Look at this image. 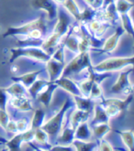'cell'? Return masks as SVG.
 I'll list each match as a JSON object with an SVG mask.
<instances>
[{"label":"cell","instance_id":"1","mask_svg":"<svg viewBox=\"0 0 134 151\" xmlns=\"http://www.w3.org/2000/svg\"><path fill=\"white\" fill-rule=\"evenodd\" d=\"M48 30L46 21L42 17L31 22H28L19 27H9L2 35L3 38L12 36H27L30 39H41Z\"/></svg>","mask_w":134,"mask_h":151},{"label":"cell","instance_id":"2","mask_svg":"<svg viewBox=\"0 0 134 151\" xmlns=\"http://www.w3.org/2000/svg\"><path fill=\"white\" fill-rule=\"evenodd\" d=\"M73 104H75L73 98L68 97L64 101V104L62 105L61 109L51 119L44 122L41 128L47 133L49 135V137H57V136L60 134L61 130L62 129V126H64L65 114L69 111V109L73 106Z\"/></svg>","mask_w":134,"mask_h":151},{"label":"cell","instance_id":"3","mask_svg":"<svg viewBox=\"0 0 134 151\" xmlns=\"http://www.w3.org/2000/svg\"><path fill=\"white\" fill-rule=\"evenodd\" d=\"M132 67V72H134V56L132 57H112L108 58L105 60L101 61L95 66L93 70L96 73H113L120 70L128 66Z\"/></svg>","mask_w":134,"mask_h":151},{"label":"cell","instance_id":"4","mask_svg":"<svg viewBox=\"0 0 134 151\" xmlns=\"http://www.w3.org/2000/svg\"><path fill=\"white\" fill-rule=\"evenodd\" d=\"M11 57L9 59V63H13L16 60L21 57H26L33 59L41 63H46L51 59V54L44 50L42 48H38L37 46L30 47H17L10 50Z\"/></svg>","mask_w":134,"mask_h":151},{"label":"cell","instance_id":"5","mask_svg":"<svg viewBox=\"0 0 134 151\" xmlns=\"http://www.w3.org/2000/svg\"><path fill=\"white\" fill-rule=\"evenodd\" d=\"M91 67H93V64L89 52H79L70 63L65 64L62 76L70 77L74 74L80 73L85 69L88 70Z\"/></svg>","mask_w":134,"mask_h":151},{"label":"cell","instance_id":"6","mask_svg":"<svg viewBox=\"0 0 134 151\" xmlns=\"http://www.w3.org/2000/svg\"><path fill=\"white\" fill-rule=\"evenodd\" d=\"M131 72L132 69H128L123 70V72H121L119 74L117 81L111 86L110 91L112 93H116V94L124 93L127 95L131 93L132 85L130 84V82L129 80V75Z\"/></svg>","mask_w":134,"mask_h":151},{"label":"cell","instance_id":"7","mask_svg":"<svg viewBox=\"0 0 134 151\" xmlns=\"http://www.w3.org/2000/svg\"><path fill=\"white\" fill-rule=\"evenodd\" d=\"M30 4L34 9L45 11L48 19L53 20L57 19L59 7L54 0H30Z\"/></svg>","mask_w":134,"mask_h":151},{"label":"cell","instance_id":"8","mask_svg":"<svg viewBox=\"0 0 134 151\" xmlns=\"http://www.w3.org/2000/svg\"><path fill=\"white\" fill-rule=\"evenodd\" d=\"M71 16L66 10L64 9H59L58 16H57V22L53 28L52 33H54L60 38H64L65 35L68 33L71 25H72V19Z\"/></svg>","mask_w":134,"mask_h":151},{"label":"cell","instance_id":"9","mask_svg":"<svg viewBox=\"0 0 134 151\" xmlns=\"http://www.w3.org/2000/svg\"><path fill=\"white\" fill-rule=\"evenodd\" d=\"M124 33H125V31L121 27V25H119L117 28H116L115 32L112 35H110V36L103 42V45L101 47L102 49L99 50V52H101V53L113 52L116 49H117L119 43H120V40L124 35Z\"/></svg>","mask_w":134,"mask_h":151},{"label":"cell","instance_id":"10","mask_svg":"<svg viewBox=\"0 0 134 151\" xmlns=\"http://www.w3.org/2000/svg\"><path fill=\"white\" fill-rule=\"evenodd\" d=\"M45 63H46V70L50 82H55L57 79L62 77L66 63H60V61L53 60L52 58H51Z\"/></svg>","mask_w":134,"mask_h":151},{"label":"cell","instance_id":"11","mask_svg":"<svg viewBox=\"0 0 134 151\" xmlns=\"http://www.w3.org/2000/svg\"><path fill=\"white\" fill-rule=\"evenodd\" d=\"M54 83L58 85V87L64 89V90L68 92L73 96H82L81 91H80L77 83L73 81V80L69 77L62 76L59 79H57Z\"/></svg>","mask_w":134,"mask_h":151},{"label":"cell","instance_id":"12","mask_svg":"<svg viewBox=\"0 0 134 151\" xmlns=\"http://www.w3.org/2000/svg\"><path fill=\"white\" fill-rule=\"evenodd\" d=\"M12 107L24 112H29L33 110V106L30 101V97L28 95H23V96H15L10 97L9 102Z\"/></svg>","mask_w":134,"mask_h":151},{"label":"cell","instance_id":"13","mask_svg":"<svg viewBox=\"0 0 134 151\" xmlns=\"http://www.w3.org/2000/svg\"><path fill=\"white\" fill-rule=\"evenodd\" d=\"M133 100V95L132 93H130L127 95V98L125 99H120V98H103L101 97V101H100V104L102 105L104 104H112V105H115L116 107H118L120 110V114L121 113H125L127 112L128 110V107L130 106V103L132 102Z\"/></svg>","mask_w":134,"mask_h":151},{"label":"cell","instance_id":"14","mask_svg":"<svg viewBox=\"0 0 134 151\" xmlns=\"http://www.w3.org/2000/svg\"><path fill=\"white\" fill-rule=\"evenodd\" d=\"M58 85L54 82H51L43 90L37 95L36 99L39 101V103L42 104L45 107H49L51 105L53 93L57 89Z\"/></svg>","mask_w":134,"mask_h":151},{"label":"cell","instance_id":"15","mask_svg":"<svg viewBox=\"0 0 134 151\" xmlns=\"http://www.w3.org/2000/svg\"><path fill=\"white\" fill-rule=\"evenodd\" d=\"M62 45L64 46L67 50H69L71 52L77 54L79 53V37L78 35L72 32V29H69L68 33L64 37V40L61 41Z\"/></svg>","mask_w":134,"mask_h":151},{"label":"cell","instance_id":"16","mask_svg":"<svg viewBox=\"0 0 134 151\" xmlns=\"http://www.w3.org/2000/svg\"><path fill=\"white\" fill-rule=\"evenodd\" d=\"M73 100L76 109L87 113H93L94 106L96 104L95 100L85 96H73Z\"/></svg>","mask_w":134,"mask_h":151},{"label":"cell","instance_id":"17","mask_svg":"<svg viewBox=\"0 0 134 151\" xmlns=\"http://www.w3.org/2000/svg\"><path fill=\"white\" fill-rule=\"evenodd\" d=\"M75 129L72 127H62L61 130L60 134L56 137V141L58 142L59 145H64V146H70L72 145L73 141L75 140Z\"/></svg>","mask_w":134,"mask_h":151},{"label":"cell","instance_id":"18","mask_svg":"<svg viewBox=\"0 0 134 151\" xmlns=\"http://www.w3.org/2000/svg\"><path fill=\"white\" fill-rule=\"evenodd\" d=\"M42 73V70H35V72H31V73H28L26 74L17 76V77H12L11 80L13 82H17V83H20L24 87H26L27 89L30 88L31 86V84L36 81L38 79L39 75Z\"/></svg>","mask_w":134,"mask_h":151},{"label":"cell","instance_id":"19","mask_svg":"<svg viewBox=\"0 0 134 151\" xmlns=\"http://www.w3.org/2000/svg\"><path fill=\"white\" fill-rule=\"evenodd\" d=\"M75 137L76 139L80 140H91L93 137V132L92 128L89 126V123L87 121L80 124V125L75 128Z\"/></svg>","mask_w":134,"mask_h":151},{"label":"cell","instance_id":"20","mask_svg":"<svg viewBox=\"0 0 134 151\" xmlns=\"http://www.w3.org/2000/svg\"><path fill=\"white\" fill-rule=\"evenodd\" d=\"M94 117L92 119V125H96V124H101V123H109V117L106 114L104 106L100 104H95L94 109H93Z\"/></svg>","mask_w":134,"mask_h":151},{"label":"cell","instance_id":"21","mask_svg":"<svg viewBox=\"0 0 134 151\" xmlns=\"http://www.w3.org/2000/svg\"><path fill=\"white\" fill-rule=\"evenodd\" d=\"M90 113L84 112L81 110H75L70 116V127H72L73 128H76L80 124H82L85 121L88 120L89 116H90Z\"/></svg>","mask_w":134,"mask_h":151},{"label":"cell","instance_id":"22","mask_svg":"<svg viewBox=\"0 0 134 151\" xmlns=\"http://www.w3.org/2000/svg\"><path fill=\"white\" fill-rule=\"evenodd\" d=\"M24 143H26L24 132H17L10 140L6 142L5 145L8 150H21Z\"/></svg>","mask_w":134,"mask_h":151},{"label":"cell","instance_id":"23","mask_svg":"<svg viewBox=\"0 0 134 151\" xmlns=\"http://www.w3.org/2000/svg\"><path fill=\"white\" fill-rule=\"evenodd\" d=\"M98 142L97 141H92V140H80L75 138L73 141L72 146L74 147L75 150L77 151H92L96 148H97Z\"/></svg>","mask_w":134,"mask_h":151},{"label":"cell","instance_id":"24","mask_svg":"<svg viewBox=\"0 0 134 151\" xmlns=\"http://www.w3.org/2000/svg\"><path fill=\"white\" fill-rule=\"evenodd\" d=\"M64 9L72 16V17L79 22L80 20V16H81V8L79 7L77 5L75 0H65V1L62 3Z\"/></svg>","mask_w":134,"mask_h":151},{"label":"cell","instance_id":"25","mask_svg":"<svg viewBox=\"0 0 134 151\" xmlns=\"http://www.w3.org/2000/svg\"><path fill=\"white\" fill-rule=\"evenodd\" d=\"M91 128L93 132V136L97 140L104 138L111 131V127L109 126V123L96 124V125H94Z\"/></svg>","mask_w":134,"mask_h":151},{"label":"cell","instance_id":"26","mask_svg":"<svg viewBox=\"0 0 134 151\" xmlns=\"http://www.w3.org/2000/svg\"><path fill=\"white\" fill-rule=\"evenodd\" d=\"M45 117H46V114L41 108H38L34 111L32 119L30 121V129L32 130H36L38 128H41L42 125L45 122Z\"/></svg>","mask_w":134,"mask_h":151},{"label":"cell","instance_id":"27","mask_svg":"<svg viewBox=\"0 0 134 151\" xmlns=\"http://www.w3.org/2000/svg\"><path fill=\"white\" fill-rule=\"evenodd\" d=\"M51 82L45 81V80H36L30 88H28V93L29 96L31 97L32 99H36L37 95L45 88Z\"/></svg>","mask_w":134,"mask_h":151},{"label":"cell","instance_id":"28","mask_svg":"<svg viewBox=\"0 0 134 151\" xmlns=\"http://www.w3.org/2000/svg\"><path fill=\"white\" fill-rule=\"evenodd\" d=\"M120 135L123 144L126 147L128 150L134 151V132L130 130H125V131H116Z\"/></svg>","mask_w":134,"mask_h":151},{"label":"cell","instance_id":"29","mask_svg":"<svg viewBox=\"0 0 134 151\" xmlns=\"http://www.w3.org/2000/svg\"><path fill=\"white\" fill-rule=\"evenodd\" d=\"M6 90L8 93V94L10 95V97L23 96V95H28L29 96L28 89H27L26 87H24L20 83L14 82V83H12L10 86H8L7 88H6Z\"/></svg>","mask_w":134,"mask_h":151},{"label":"cell","instance_id":"30","mask_svg":"<svg viewBox=\"0 0 134 151\" xmlns=\"http://www.w3.org/2000/svg\"><path fill=\"white\" fill-rule=\"evenodd\" d=\"M115 6L119 15L128 14L134 7V3L130 0H115Z\"/></svg>","mask_w":134,"mask_h":151},{"label":"cell","instance_id":"31","mask_svg":"<svg viewBox=\"0 0 134 151\" xmlns=\"http://www.w3.org/2000/svg\"><path fill=\"white\" fill-rule=\"evenodd\" d=\"M120 25L123 28L124 31L128 33L130 36L132 37L133 41H134V28L133 25L131 23V19L130 14H123V15H120Z\"/></svg>","mask_w":134,"mask_h":151},{"label":"cell","instance_id":"32","mask_svg":"<svg viewBox=\"0 0 134 151\" xmlns=\"http://www.w3.org/2000/svg\"><path fill=\"white\" fill-rule=\"evenodd\" d=\"M94 82H95L94 78L92 77V75L89 74L88 78L83 80V81H81V82L77 83L80 91H81L82 96L89 97V94H90L91 89H92V85H93Z\"/></svg>","mask_w":134,"mask_h":151},{"label":"cell","instance_id":"33","mask_svg":"<svg viewBox=\"0 0 134 151\" xmlns=\"http://www.w3.org/2000/svg\"><path fill=\"white\" fill-rule=\"evenodd\" d=\"M34 141L43 147L45 146L46 147L47 146L51 148V146L49 145V135L41 128H38L36 130H34Z\"/></svg>","mask_w":134,"mask_h":151},{"label":"cell","instance_id":"34","mask_svg":"<svg viewBox=\"0 0 134 151\" xmlns=\"http://www.w3.org/2000/svg\"><path fill=\"white\" fill-rule=\"evenodd\" d=\"M64 46L62 45V43H60L58 47L54 50L51 53V58H52L53 60H55L57 61H60V63H65V55H64Z\"/></svg>","mask_w":134,"mask_h":151},{"label":"cell","instance_id":"35","mask_svg":"<svg viewBox=\"0 0 134 151\" xmlns=\"http://www.w3.org/2000/svg\"><path fill=\"white\" fill-rule=\"evenodd\" d=\"M102 95H103V89H102L100 83L95 81L93 85H92V89H91L90 94H89V98H91L93 100H96V99L101 98Z\"/></svg>","mask_w":134,"mask_h":151},{"label":"cell","instance_id":"36","mask_svg":"<svg viewBox=\"0 0 134 151\" xmlns=\"http://www.w3.org/2000/svg\"><path fill=\"white\" fill-rule=\"evenodd\" d=\"M10 99V95L7 92L6 88H0V109L7 111V104Z\"/></svg>","mask_w":134,"mask_h":151},{"label":"cell","instance_id":"37","mask_svg":"<svg viewBox=\"0 0 134 151\" xmlns=\"http://www.w3.org/2000/svg\"><path fill=\"white\" fill-rule=\"evenodd\" d=\"M103 106H104L106 114H108V116L109 118L117 116V115H119L120 114V110L118 107H116L115 105H112V104H104Z\"/></svg>","mask_w":134,"mask_h":151},{"label":"cell","instance_id":"38","mask_svg":"<svg viewBox=\"0 0 134 151\" xmlns=\"http://www.w3.org/2000/svg\"><path fill=\"white\" fill-rule=\"evenodd\" d=\"M17 127V131L19 132H24L26 130L30 129V122L29 121L28 118H21L20 120L16 121Z\"/></svg>","mask_w":134,"mask_h":151},{"label":"cell","instance_id":"39","mask_svg":"<svg viewBox=\"0 0 134 151\" xmlns=\"http://www.w3.org/2000/svg\"><path fill=\"white\" fill-rule=\"evenodd\" d=\"M98 141H99L98 142V145H97L98 150H100V151H112V150H114L113 146L109 143V141L105 140L104 138L98 140Z\"/></svg>","mask_w":134,"mask_h":151},{"label":"cell","instance_id":"40","mask_svg":"<svg viewBox=\"0 0 134 151\" xmlns=\"http://www.w3.org/2000/svg\"><path fill=\"white\" fill-rule=\"evenodd\" d=\"M9 120L10 118H9V115L7 114V111L0 109V127L4 130L6 129V127L7 125V123L9 122Z\"/></svg>","mask_w":134,"mask_h":151},{"label":"cell","instance_id":"41","mask_svg":"<svg viewBox=\"0 0 134 151\" xmlns=\"http://www.w3.org/2000/svg\"><path fill=\"white\" fill-rule=\"evenodd\" d=\"M5 130H6L7 132L13 133V134H16V133L19 132V131H17V123H16V121L9 120V122L7 123V125Z\"/></svg>","mask_w":134,"mask_h":151},{"label":"cell","instance_id":"42","mask_svg":"<svg viewBox=\"0 0 134 151\" xmlns=\"http://www.w3.org/2000/svg\"><path fill=\"white\" fill-rule=\"evenodd\" d=\"M74 147L72 146H64V145H59V146H54V147H51L50 150L53 151H70V150H74Z\"/></svg>","mask_w":134,"mask_h":151},{"label":"cell","instance_id":"43","mask_svg":"<svg viewBox=\"0 0 134 151\" xmlns=\"http://www.w3.org/2000/svg\"><path fill=\"white\" fill-rule=\"evenodd\" d=\"M104 2H105V0H94L91 6L96 10H100L104 6Z\"/></svg>","mask_w":134,"mask_h":151},{"label":"cell","instance_id":"44","mask_svg":"<svg viewBox=\"0 0 134 151\" xmlns=\"http://www.w3.org/2000/svg\"><path fill=\"white\" fill-rule=\"evenodd\" d=\"M130 19H131V23H132V25H133V28H134V10H130Z\"/></svg>","mask_w":134,"mask_h":151},{"label":"cell","instance_id":"45","mask_svg":"<svg viewBox=\"0 0 134 151\" xmlns=\"http://www.w3.org/2000/svg\"><path fill=\"white\" fill-rule=\"evenodd\" d=\"M84 2H85L87 6H91L92 3L94 2V0H84Z\"/></svg>","mask_w":134,"mask_h":151},{"label":"cell","instance_id":"46","mask_svg":"<svg viewBox=\"0 0 134 151\" xmlns=\"http://www.w3.org/2000/svg\"><path fill=\"white\" fill-rule=\"evenodd\" d=\"M55 3H57L58 5H62V3H64L65 0H54Z\"/></svg>","mask_w":134,"mask_h":151},{"label":"cell","instance_id":"47","mask_svg":"<svg viewBox=\"0 0 134 151\" xmlns=\"http://www.w3.org/2000/svg\"><path fill=\"white\" fill-rule=\"evenodd\" d=\"M7 140L6 139V138H4V137H0V143H6V142H7Z\"/></svg>","mask_w":134,"mask_h":151}]
</instances>
